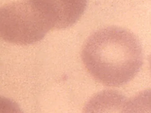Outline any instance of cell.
I'll list each match as a JSON object with an SVG mask.
<instances>
[{
    "instance_id": "cell-4",
    "label": "cell",
    "mask_w": 151,
    "mask_h": 113,
    "mask_svg": "<svg viewBox=\"0 0 151 113\" xmlns=\"http://www.w3.org/2000/svg\"><path fill=\"white\" fill-rule=\"evenodd\" d=\"M127 98L114 90H105L94 95L86 104L83 113H126Z\"/></svg>"
},
{
    "instance_id": "cell-5",
    "label": "cell",
    "mask_w": 151,
    "mask_h": 113,
    "mask_svg": "<svg viewBox=\"0 0 151 113\" xmlns=\"http://www.w3.org/2000/svg\"><path fill=\"white\" fill-rule=\"evenodd\" d=\"M126 113H151V88L143 90L127 99Z\"/></svg>"
},
{
    "instance_id": "cell-2",
    "label": "cell",
    "mask_w": 151,
    "mask_h": 113,
    "mask_svg": "<svg viewBox=\"0 0 151 113\" xmlns=\"http://www.w3.org/2000/svg\"><path fill=\"white\" fill-rule=\"evenodd\" d=\"M51 30L32 0L4 5L0 9V36L6 42L28 45L40 41Z\"/></svg>"
},
{
    "instance_id": "cell-1",
    "label": "cell",
    "mask_w": 151,
    "mask_h": 113,
    "mask_svg": "<svg viewBox=\"0 0 151 113\" xmlns=\"http://www.w3.org/2000/svg\"><path fill=\"white\" fill-rule=\"evenodd\" d=\"M83 64L98 82L118 87L132 80L143 63L141 45L129 30L109 26L93 33L81 52Z\"/></svg>"
},
{
    "instance_id": "cell-6",
    "label": "cell",
    "mask_w": 151,
    "mask_h": 113,
    "mask_svg": "<svg viewBox=\"0 0 151 113\" xmlns=\"http://www.w3.org/2000/svg\"><path fill=\"white\" fill-rule=\"evenodd\" d=\"M149 65H150V71H151V55L149 57Z\"/></svg>"
},
{
    "instance_id": "cell-3",
    "label": "cell",
    "mask_w": 151,
    "mask_h": 113,
    "mask_svg": "<svg viewBox=\"0 0 151 113\" xmlns=\"http://www.w3.org/2000/svg\"><path fill=\"white\" fill-rule=\"evenodd\" d=\"M44 15L51 29L73 25L83 14L87 0H32Z\"/></svg>"
}]
</instances>
